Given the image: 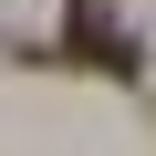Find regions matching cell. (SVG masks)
Returning <instances> with one entry per match:
<instances>
[{
	"label": "cell",
	"instance_id": "6da1fadb",
	"mask_svg": "<svg viewBox=\"0 0 156 156\" xmlns=\"http://www.w3.org/2000/svg\"><path fill=\"white\" fill-rule=\"evenodd\" d=\"M62 42H73V52H94V62H115V73H135V42L94 11V0H73V31H62Z\"/></svg>",
	"mask_w": 156,
	"mask_h": 156
}]
</instances>
